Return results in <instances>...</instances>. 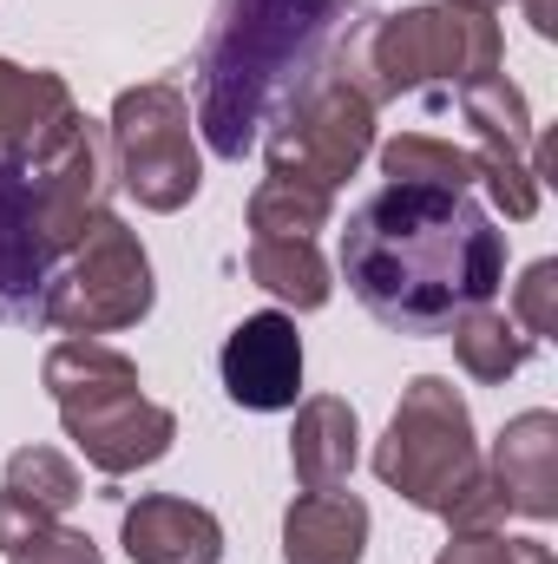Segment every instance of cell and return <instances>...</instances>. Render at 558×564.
Masks as SVG:
<instances>
[{
    "label": "cell",
    "instance_id": "obj_23",
    "mask_svg": "<svg viewBox=\"0 0 558 564\" xmlns=\"http://www.w3.org/2000/svg\"><path fill=\"white\" fill-rule=\"evenodd\" d=\"M0 492L60 519V512H73V506H79V466H73L66 453H53V446H20V453H7Z\"/></svg>",
    "mask_w": 558,
    "mask_h": 564
},
{
    "label": "cell",
    "instance_id": "obj_10",
    "mask_svg": "<svg viewBox=\"0 0 558 564\" xmlns=\"http://www.w3.org/2000/svg\"><path fill=\"white\" fill-rule=\"evenodd\" d=\"M217 375H224V394L250 414H282L302 401V335L282 308L264 315H244L230 335H224V355H217Z\"/></svg>",
    "mask_w": 558,
    "mask_h": 564
},
{
    "label": "cell",
    "instance_id": "obj_4",
    "mask_svg": "<svg viewBox=\"0 0 558 564\" xmlns=\"http://www.w3.org/2000/svg\"><path fill=\"white\" fill-rule=\"evenodd\" d=\"M46 394L60 408L66 440L86 453V466H99L106 479H126L139 466H158L178 440V414L144 401L139 394V361L93 341V335H73L46 355Z\"/></svg>",
    "mask_w": 558,
    "mask_h": 564
},
{
    "label": "cell",
    "instance_id": "obj_1",
    "mask_svg": "<svg viewBox=\"0 0 558 564\" xmlns=\"http://www.w3.org/2000/svg\"><path fill=\"white\" fill-rule=\"evenodd\" d=\"M342 276L382 328L447 335L460 308L500 295L506 230H493L473 191L382 184L342 230Z\"/></svg>",
    "mask_w": 558,
    "mask_h": 564
},
{
    "label": "cell",
    "instance_id": "obj_14",
    "mask_svg": "<svg viewBox=\"0 0 558 564\" xmlns=\"http://www.w3.org/2000/svg\"><path fill=\"white\" fill-rule=\"evenodd\" d=\"M46 270H53V250L40 243L26 171L0 164V322H26V315H40Z\"/></svg>",
    "mask_w": 558,
    "mask_h": 564
},
{
    "label": "cell",
    "instance_id": "obj_21",
    "mask_svg": "<svg viewBox=\"0 0 558 564\" xmlns=\"http://www.w3.org/2000/svg\"><path fill=\"white\" fill-rule=\"evenodd\" d=\"M382 177L388 184H427V191H473L480 184L473 151L433 139V132H401V139L382 144Z\"/></svg>",
    "mask_w": 558,
    "mask_h": 564
},
{
    "label": "cell",
    "instance_id": "obj_22",
    "mask_svg": "<svg viewBox=\"0 0 558 564\" xmlns=\"http://www.w3.org/2000/svg\"><path fill=\"white\" fill-rule=\"evenodd\" d=\"M335 217V191L296 184V177H264L250 191V237H315Z\"/></svg>",
    "mask_w": 558,
    "mask_h": 564
},
{
    "label": "cell",
    "instance_id": "obj_6",
    "mask_svg": "<svg viewBox=\"0 0 558 564\" xmlns=\"http://www.w3.org/2000/svg\"><path fill=\"white\" fill-rule=\"evenodd\" d=\"M151 302H158V282H151V257H144L139 230L106 210L66 250V270L46 276L40 322L60 335H119V328H139Z\"/></svg>",
    "mask_w": 558,
    "mask_h": 564
},
{
    "label": "cell",
    "instance_id": "obj_16",
    "mask_svg": "<svg viewBox=\"0 0 558 564\" xmlns=\"http://www.w3.org/2000/svg\"><path fill=\"white\" fill-rule=\"evenodd\" d=\"M362 459V421L348 401L335 394H309L296 401V433H289V473L302 492H329V486H348Z\"/></svg>",
    "mask_w": 558,
    "mask_h": 564
},
{
    "label": "cell",
    "instance_id": "obj_5",
    "mask_svg": "<svg viewBox=\"0 0 558 564\" xmlns=\"http://www.w3.org/2000/svg\"><path fill=\"white\" fill-rule=\"evenodd\" d=\"M375 479L408 506L453 519L466 492L486 479V453L473 440V408L447 375H415L395 401V421L375 446Z\"/></svg>",
    "mask_w": 558,
    "mask_h": 564
},
{
    "label": "cell",
    "instance_id": "obj_17",
    "mask_svg": "<svg viewBox=\"0 0 558 564\" xmlns=\"http://www.w3.org/2000/svg\"><path fill=\"white\" fill-rule=\"evenodd\" d=\"M447 341H453V361H460L473 381H486V388L513 381V375L533 361V335H526L506 308H493V302L460 308V315L447 322Z\"/></svg>",
    "mask_w": 558,
    "mask_h": 564
},
{
    "label": "cell",
    "instance_id": "obj_19",
    "mask_svg": "<svg viewBox=\"0 0 558 564\" xmlns=\"http://www.w3.org/2000/svg\"><path fill=\"white\" fill-rule=\"evenodd\" d=\"M460 119L473 126L480 144L519 151V158H533L539 177H546V151H539V139H533V106H526V93H519L506 73H486V79L460 86Z\"/></svg>",
    "mask_w": 558,
    "mask_h": 564
},
{
    "label": "cell",
    "instance_id": "obj_25",
    "mask_svg": "<svg viewBox=\"0 0 558 564\" xmlns=\"http://www.w3.org/2000/svg\"><path fill=\"white\" fill-rule=\"evenodd\" d=\"M433 564H552L539 539H506V532H453Z\"/></svg>",
    "mask_w": 558,
    "mask_h": 564
},
{
    "label": "cell",
    "instance_id": "obj_28",
    "mask_svg": "<svg viewBox=\"0 0 558 564\" xmlns=\"http://www.w3.org/2000/svg\"><path fill=\"white\" fill-rule=\"evenodd\" d=\"M460 7H480V13H493V7H506V0H460Z\"/></svg>",
    "mask_w": 558,
    "mask_h": 564
},
{
    "label": "cell",
    "instance_id": "obj_11",
    "mask_svg": "<svg viewBox=\"0 0 558 564\" xmlns=\"http://www.w3.org/2000/svg\"><path fill=\"white\" fill-rule=\"evenodd\" d=\"M486 479L500 486L506 512L519 519H558V414L552 408H526L500 426Z\"/></svg>",
    "mask_w": 558,
    "mask_h": 564
},
{
    "label": "cell",
    "instance_id": "obj_3",
    "mask_svg": "<svg viewBox=\"0 0 558 564\" xmlns=\"http://www.w3.org/2000/svg\"><path fill=\"white\" fill-rule=\"evenodd\" d=\"M500 20L460 0H427V7H401L382 20H362L342 53L329 59L368 106L401 99V93H460L486 73H500Z\"/></svg>",
    "mask_w": 558,
    "mask_h": 564
},
{
    "label": "cell",
    "instance_id": "obj_13",
    "mask_svg": "<svg viewBox=\"0 0 558 564\" xmlns=\"http://www.w3.org/2000/svg\"><path fill=\"white\" fill-rule=\"evenodd\" d=\"M126 558L132 564H224V525L217 512L171 499V492H144L139 506H126Z\"/></svg>",
    "mask_w": 558,
    "mask_h": 564
},
{
    "label": "cell",
    "instance_id": "obj_27",
    "mask_svg": "<svg viewBox=\"0 0 558 564\" xmlns=\"http://www.w3.org/2000/svg\"><path fill=\"white\" fill-rule=\"evenodd\" d=\"M526 20H533V33H539V40H552V33H558V7H552V0H526Z\"/></svg>",
    "mask_w": 558,
    "mask_h": 564
},
{
    "label": "cell",
    "instance_id": "obj_12",
    "mask_svg": "<svg viewBox=\"0 0 558 564\" xmlns=\"http://www.w3.org/2000/svg\"><path fill=\"white\" fill-rule=\"evenodd\" d=\"M73 86L46 66H13L0 59V164L26 171L46 144L60 139V126L73 119Z\"/></svg>",
    "mask_w": 558,
    "mask_h": 564
},
{
    "label": "cell",
    "instance_id": "obj_20",
    "mask_svg": "<svg viewBox=\"0 0 558 564\" xmlns=\"http://www.w3.org/2000/svg\"><path fill=\"white\" fill-rule=\"evenodd\" d=\"M0 552H7V564H106L79 525H60L53 512L20 506L7 492H0Z\"/></svg>",
    "mask_w": 558,
    "mask_h": 564
},
{
    "label": "cell",
    "instance_id": "obj_15",
    "mask_svg": "<svg viewBox=\"0 0 558 564\" xmlns=\"http://www.w3.org/2000/svg\"><path fill=\"white\" fill-rule=\"evenodd\" d=\"M368 552V506L342 486L302 492L282 512V564H362Z\"/></svg>",
    "mask_w": 558,
    "mask_h": 564
},
{
    "label": "cell",
    "instance_id": "obj_7",
    "mask_svg": "<svg viewBox=\"0 0 558 564\" xmlns=\"http://www.w3.org/2000/svg\"><path fill=\"white\" fill-rule=\"evenodd\" d=\"M106 132H112V158H119V184L144 210L171 217L204 191V158H197V126H191L184 86H171V79L126 86Z\"/></svg>",
    "mask_w": 558,
    "mask_h": 564
},
{
    "label": "cell",
    "instance_id": "obj_8",
    "mask_svg": "<svg viewBox=\"0 0 558 564\" xmlns=\"http://www.w3.org/2000/svg\"><path fill=\"white\" fill-rule=\"evenodd\" d=\"M270 177H296V184H315V191H342L362 158L375 151V106L335 73V66H315L289 99H282V119L270 132Z\"/></svg>",
    "mask_w": 558,
    "mask_h": 564
},
{
    "label": "cell",
    "instance_id": "obj_2",
    "mask_svg": "<svg viewBox=\"0 0 558 564\" xmlns=\"http://www.w3.org/2000/svg\"><path fill=\"white\" fill-rule=\"evenodd\" d=\"M348 0H217L197 46L191 126L217 158H244L282 99L315 73Z\"/></svg>",
    "mask_w": 558,
    "mask_h": 564
},
{
    "label": "cell",
    "instance_id": "obj_24",
    "mask_svg": "<svg viewBox=\"0 0 558 564\" xmlns=\"http://www.w3.org/2000/svg\"><path fill=\"white\" fill-rule=\"evenodd\" d=\"M473 171H480L486 197H493L513 224H526V217L539 210V164H533V158L500 151V144H473Z\"/></svg>",
    "mask_w": 558,
    "mask_h": 564
},
{
    "label": "cell",
    "instance_id": "obj_26",
    "mask_svg": "<svg viewBox=\"0 0 558 564\" xmlns=\"http://www.w3.org/2000/svg\"><path fill=\"white\" fill-rule=\"evenodd\" d=\"M513 322H519L533 341L558 335V263L552 257H539L526 276L513 282Z\"/></svg>",
    "mask_w": 558,
    "mask_h": 564
},
{
    "label": "cell",
    "instance_id": "obj_9",
    "mask_svg": "<svg viewBox=\"0 0 558 564\" xmlns=\"http://www.w3.org/2000/svg\"><path fill=\"white\" fill-rule=\"evenodd\" d=\"M26 191H33V224H40V243L53 257H66L112 204L119 191V158H112V132L86 112H73L60 126V139L46 144L33 164H26Z\"/></svg>",
    "mask_w": 558,
    "mask_h": 564
},
{
    "label": "cell",
    "instance_id": "obj_18",
    "mask_svg": "<svg viewBox=\"0 0 558 564\" xmlns=\"http://www.w3.org/2000/svg\"><path fill=\"white\" fill-rule=\"evenodd\" d=\"M250 282L257 289H270L282 308H296V315H309V308H322L329 302V263H322V250H315V237H250Z\"/></svg>",
    "mask_w": 558,
    "mask_h": 564
}]
</instances>
